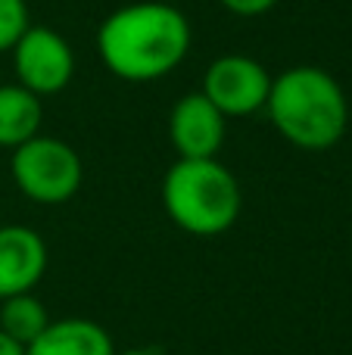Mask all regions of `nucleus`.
I'll list each match as a JSON object with an SVG mask.
<instances>
[{
    "label": "nucleus",
    "mask_w": 352,
    "mask_h": 355,
    "mask_svg": "<svg viewBox=\"0 0 352 355\" xmlns=\"http://www.w3.org/2000/svg\"><path fill=\"white\" fill-rule=\"evenodd\" d=\"M193 31L172 3L137 0L112 10L97 28V56L106 72L128 85H150L187 60Z\"/></svg>",
    "instance_id": "f257e3e1"
},
{
    "label": "nucleus",
    "mask_w": 352,
    "mask_h": 355,
    "mask_svg": "<svg viewBox=\"0 0 352 355\" xmlns=\"http://www.w3.org/2000/svg\"><path fill=\"white\" fill-rule=\"evenodd\" d=\"M265 112L287 144L309 153L331 150L349 128L346 91L322 66H293L272 78Z\"/></svg>",
    "instance_id": "f03ea898"
},
{
    "label": "nucleus",
    "mask_w": 352,
    "mask_h": 355,
    "mask_svg": "<svg viewBox=\"0 0 352 355\" xmlns=\"http://www.w3.org/2000/svg\"><path fill=\"white\" fill-rule=\"evenodd\" d=\"M162 209L193 237H218L237 225L243 190L228 166L215 159H175L162 178Z\"/></svg>",
    "instance_id": "7ed1b4c3"
},
{
    "label": "nucleus",
    "mask_w": 352,
    "mask_h": 355,
    "mask_svg": "<svg viewBox=\"0 0 352 355\" xmlns=\"http://www.w3.org/2000/svg\"><path fill=\"white\" fill-rule=\"evenodd\" d=\"M10 175L19 193L41 206L69 202L81 190L85 166L72 144L60 137L35 135L10 153Z\"/></svg>",
    "instance_id": "20e7f679"
},
{
    "label": "nucleus",
    "mask_w": 352,
    "mask_h": 355,
    "mask_svg": "<svg viewBox=\"0 0 352 355\" xmlns=\"http://www.w3.org/2000/svg\"><path fill=\"white\" fill-rule=\"evenodd\" d=\"M10 53L16 85H22L35 97H53V94L66 91L75 78L72 44L47 25H28Z\"/></svg>",
    "instance_id": "39448f33"
},
{
    "label": "nucleus",
    "mask_w": 352,
    "mask_h": 355,
    "mask_svg": "<svg viewBox=\"0 0 352 355\" xmlns=\"http://www.w3.org/2000/svg\"><path fill=\"white\" fill-rule=\"evenodd\" d=\"M274 75L247 53H225L209 62L200 91L225 119H247L262 112L272 94Z\"/></svg>",
    "instance_id": "423d86ee"
},
{
    "label": "nucleus",
    "mask_w": 352,
    "mask_h": 355,
    "mask_svg": "<svg viewBox=\"0 0 352 355\" xmlns=\"http://www.w3.org/2000/svg\"><path fill=\"white\" fill-rule=\"evenodd\" d=\"M166 128L178 159H215L228 137V119L203 91H191L175 100Z\"/></svg>",
    "instance_id": "0eeeda50"
},
{
    "label": "nucleus",
    "mask_w": 352,
    "mask_h": 355,
    "mask_svg": "<svg viewBox=\"0 0 352 355\" xmlns=\"http://www.w3.org/2000/svg\"><path fill=\"white\" fill-rule=\"evenodd\" d=\"M47 271V243L25 225H0V300L31 293Z\"/></svg>",
    "instance_id": "6e6552de"
},
{
    "label": "nucleus",
    "mask_w": 352,
    "mask_h": 355,
    "mask_svg": "<svg viewBox=\"0 0 352 355\" xmlns=\"http://www.w3.org/2000/svg\"><path fill=\"white\" fill-rule=\"evenodd\" d=\"M25 355H116L112 337L91 318L50 321L47 331L25 346Z\"/></svg>",
    "instance_id": "1a4fd4ad"
},
{
    "label": "nucleus",
    "mask_w": 352,
    "mask_h": 355,
    "mask_svg": "<svg viewBox=\"0 0 352 355\" xmlns=\"http://www.w3.org/2000/svg\"><path fill=\"white\" fill-rule=\"evenodd\" d=\"M44 106L41 97L22 85H0V150H16L19 144L41 135Z\"/></svg>",
    "instance_id": "9d476101"
},
{
    "label": "nucleus",
    "mask_w": 352,
    "mask_h": 355,
    "mask_svg": "<svg viewBox=\"0 0 352 355\" xmlns=\"http://www.w3.org/2000/svg\"><path fill=\"white\" fill-rule=\"evenodd\" d=\"M50 324V312L41 300L31 293H19L10 300H0V331L10 334L16 343L28 346L47 331Z\"/></svg>",
    "instance_id": "9b49d317"
},
{
    "label": "nucleus",
    "mask_w": 352,
    "mask_h": 355,
    "mask_svg": "<svg viewBox=\"0 0 352 355\" xmlns=\"http://www.w3.org/2000/svg\"><path fill=\"white\" fill-rule=\"evenodd\" d=\"M31 25L28 3L25 0H0V53L12 50V44L22 37V31Z\"/></svg>",
    "instance_id": "f8f14e48"
},
{
    "label": "nucleus",
    "mask_w": 352,
    "mask_h": 355,
    "mask_svg": "<svg viewBox=\"0 0 352 355\" xmlns=\"http://www.w3.org/2000/svg\"><path fill=\"white\" fill-rule=\"evenodd\" d=\"M218 3H222L228 12H234V16L256 19V16H265V12H272L274 6L281 3V0H218Z\"/></svg>",
    "instance_id": "ddd939ff"
},
{
    "label": "nucleus",
    "mask_w": 352,
    "mask_h": 355,
    "mask_svg": "<svg viewBox=\"0 0 352 355\" xmlns=\"http://www.w3.org/2000/svg\"><path fill=\"white\" fill-rule=\"evenodd\" d=\"M0 355H25V346L16 343V340L10 337V334L0 331Z\"/></svg>",
    "instance_id": "4468645a"
},
{
    "label": "nucleus",
    "mask_w": 352,
    "mask_h": 355,
    "mask_svg": "<svg viewBox=\"0 0 352 355\" xmlns=\"http://www.w3.org/2000/svg\"><path fill=\"white\" fill-rule=\"evenodd\" d=\"M116 355H156V352L153 349H141V346H137V349H125V352L116 349Z\"/></svg>",
    "instance_id": "2eb2a0df"
}]
</instances>
